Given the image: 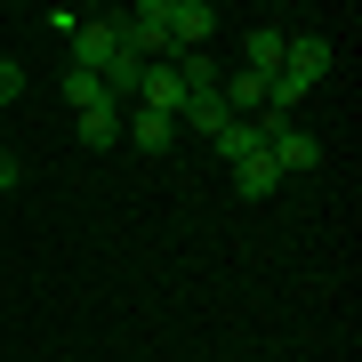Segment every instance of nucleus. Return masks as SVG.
Returning <instances> with one entry per match:
<instances>
[{
  "instance_id": "1",
  "label": "nucleus",
  "mask_w": 362,
  "mask_h": 362,
  "mask_svg": "<svg viewBox=\"0 0 362 362\" xmlns=\"http://www.w3.org/2000/svg\"><path fill=\"white\" fill-rule=\"evenodd\" d=\"M282 81L314 97V89L330 81V40H322V33H290V40H282Z\"/></svg>"
},
{
  "instance_id": "2",
  "label": "nucleus",
  "mask_w": 362,
  "mask_h": 362,
  "mask_svg": "<svg viewBox=\"0 0 362 362\" xmlns=\"http://www.w3.org/2000/svg\"><path fill=\"white\" fill-rule=\"evenodd\" d=\"M258 129H266V153H274V169H282V177H290V169H314V161H322V137H314V129H298V121L258 113Z\"/></svg>"
},
{
  "instance_id": "3",
  "label": "nucleus",
  "mask_w": 362,
  "mask_h": 362,
  "mask_svg": "<svg viewBox=\"0 0 362 362\" xmlns=\"http://www.w3.org/2000/svg\"><path fill=\"white\" fill-rule=\"evenodd\" d=\"M161 33H169V49H202L218 33V8L209 0H161Z\"/></svg>"
},
{
  "instance_id": "4",
  "label": "nucleus",
  "mask_w": 362,
  "mask_h": 362,
  "mask_svg": "<svg viewBox=\"0 0 362 362\" xmlns=\"http://www.w3.org/2000/svg\"><path fill=\"white\" fill-rule=\"evenodd\" d=\"M121 49V16H89V25H73V73H105Z\"/></svg>"
},
{
  "instance_id": "5",
  "label": "nucleus",
  "mask_w": 362,
  "mask_h": 362,
  "mask_svg": "<svg viewBox=\"0 0 362 362\" xmlns=\"http://www.w3.org/2000/svg\"><path fill=\"white\" fill-rule=\"evenodd\" d=\"M282 25H258V33H250L242 40V73H258V81H274V73H282Z\"/></svg>"
},
{
  "instance_id": "6",
  "label": "nucleus",
  "mask_w": 362,
  "mask_h": 362,
  "mask_svg": "<svg viewBox=\"0 0 362 362\" xmlns=\"http://www.w3.org/2000/svg\"><path fill=\"white\" fill-rule=\"evenodd\" d=\"M274 185H282V169H274V153H242V161H233V194H242V202H266Z\"/></svg>"
},
{
  "instance_id": "7",
  "label": "nucleus",
  "mask_w": 362,
  "mask_h": 362,
  "mask_svg": "<svg viewBox=\"0 0 362 362\" xmlns=\"http://www.w3.org/2000/svg\"><path fill=\"white\" fill-rule=\"evenodd\" d=\"M226 121H233V105H226L218 89H209V97H185V105H177V129H202V137H218Z\"/></svg>"
},
{
  "instance_id": "8",
  "label": "nucleus",
  "mask_w": 362,
  "mask_h": 362,
  "mask_svg": "<svg viewBox=\"0 0 362 362\" xmlns=\"http://www.w3.org/2000/svg\"><path fill=\"white\" fill-rule=\"evenodd\" d=\"M121 137L145 145V153H161V145L177 137V121H169V113H145V105H137V113H121Z\"/></svg>"
},
{
  "instance_id": "9",
  "label": "nucleus",
  "mask_w": 362,
  "mask_h": 362,
  "mask_svg": "<svg viewBox=\"0 0 362 362\" xmlns=\"http://www.w3.org/2000/svg\"><path fill=\"white\" fill-rule=\"evenodd\" d=\"M81 121V145H121V105L105 97V105H89V113H73Z\"/></svg>"
},
{
  "instance_id": "10",
  "label": "nucleus",
  "mask_w": 362,
  "mask_h": 362,
  "mask_svg": "<svg viewBox=\"0 0 362 362\" xmlns=\"http://www.w3.org/2000/svg\"><path fill=\"white\" fill-rule=\"evenodd\" d=\"M218 153H226V161L266 153V129H258V121H226V129H218Z\"/></svg>"
},
{
  "instance_id": "11",
  "label": "nucleus",
  "mask_w": 362,
  "mask_h": 362,
  "mask_svg": "<svg viewBox=\"0 0 362 362\" xmlns=\"http://www.w3.org/2000/svg\"><path fill=\"white\" fill-rule=\"evenodd\" d=\"M65 97H73V113H89V105H105V81L97 73H65ZM121 105V97H113Z\"/></svg>"
},
{
  "instance_id": "12",
  "label": "nucleus",
  "mask_w": 362,
  "mask_h": 362,
  "mask_svg": "<svg viewBox=\"0 0 362 362\" xmlns=\"http://www.w3.org/2000/svg\"><path fill=\"white\" fill-rule=\"evenodd\" d=\"M25 97V65H8V57H0V105H16Z\"/></svg>"
},
{
  "instance_id": "13",
  "label": "nucleus",
  "mask_w": 362,
  "mask_h": 362,
  "mask_svg": "<svg viewBox=\"0 0 362 362\" xmlns=\"http://www.w3.org/2000/svg\"><path fill=\"white\" fill-rule=\"evenodd\" d=\"M16 177H25V169H16V153H0V194H8Z\"/></svg>"
}]
</instances>
